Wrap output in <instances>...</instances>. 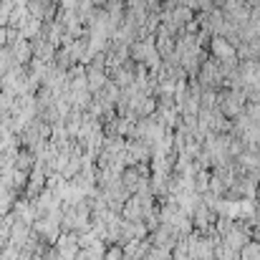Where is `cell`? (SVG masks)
I'll use <instances>...</instances> for the list:
<instances>
[{
  "label": "cell",
  "instance_id": "cell-8",
  "mask_svg": "<svg viewBox=\"0 0 260 260\" xmlns=\"http://www.w3.org/2000/svg\"><path fill=\"white\" fill-rule=\"evenodd\" d=\"M255 194H258V200H260V182H258V192H255Z\"/></svg>",
  "mask_w": 260,
  "mask_h": 260
},
{
  "label": "cell",
  "instance_id": "cell-5",
  "mask_svg": "<svg viewBox=\"0 0 260 260\" xmlns=\"http://www.w3.org/2000/svg\"><path fill=\"white\" fill-rule=\"evenodd\" d=\"M238 255H240V260H260V243L250 238V240L240 248V253H238Z\"/></svg>",
  "mask_w": 260,
  "mask_h": 260
},
{
  "label": "cell",
  "instance_id": "cell-4",
  "mask_svg": "<svg viewBox=\"0 0 260 260\" xmlns=\"http://www.w3.org/2000/svg\"><path fill=\"white\" fill-rule=\"evenodd\" d=\"M33 165H36V154H33L30 149H25V152H18V154H15V162H13V167H15V170L30 172V170H33Z\"/></svg>",
  "mask_w": 260,
  "mask_h": 260
},
{
  "label": "cell",
  "instance_id": "cell-3",
  "mask_svg": "<svg viewBox=\"0 0 260 260\" xmlns=\"http://www.w3.org/2000/svg\"><path fill=\"white\" fill-rule=\"evenodd\" d=\"M28 235H30V225L15 220V222L10 225V233H8V245H13V248H23L25 240H28Z\"/></svg>",
  "mask_w": 260,
  "mask_h": 260
},
{
  "label": "cell",
  "instance_id": "cell-7",
  "mask_svg": "<svg viewBox=\"0 0 260 260\" xmlns=\"http://www.w3.org/2000/svg\"><path fill=\"white\" fill-rule=\"evenodd\" d=\"M215 260H240V255L235 250H230L225 243H220V245H215Z\"/></svg>",
  "mask_w": 260,
  "mask_h": 260
},
{
  "label": "cell",
  "instance_id": "cell-6",
  "mask_svg": "<svg viewBox=\"0 0 260 260\" xmlns=\"http://www.w3.org/2000/svg\"><path fill=\"white\" fill-rule=\"evenodd\" d=\"M207 192H212V194H217V197H222L225 192H228V184L222 182V177L217 172H210V184H207Z\"/></svg>",
  "mask_w": 260,
  "mask_h": 260
},
{
  "label": "cell",
  "instance_id": "cell-1",
  "mask_svg": "<svg viewBox=\"0 0 260 260\" xmlns=\"http://www.w3.org/2000/svg\"><path fill=\"white\" fill-rule=\"evenodd\" d=\"M210 51H212V58H217L220 63L238 61L235 46H233L228 38H222V36H212V38H210Z\"/></svg>",
  "mask_w": 260,
  "mask_h": 260
},
{
  "label": "cell",
  "instance_id": "cell-2",
  "mask_svg": "<svg viewBox=\"0 0 260 260\" xmlns=\"http://www.w3.org/2000/svg\"><path fill=\"white\" fill-rule=\"evenodd\" d=\"M144 217V205H142V197L139 194H129L124 207H121V220H142Z\"/></svg>",
  "mask_w": 260,
  "mask_h": 260
}]
</instances>
